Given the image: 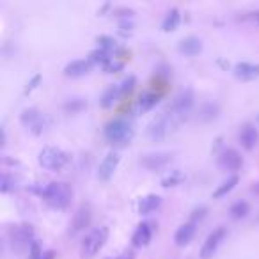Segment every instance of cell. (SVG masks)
Wrapping results in <instances>:
<instances>
[{
	"label": "cell",
	"instance_id": "obj_1",
	"mask_svg": "<svg viewBox=\"0 0 259 259\" xmlns=\"http://www.w3.org/2000/svg\"><path fill=\"white\" fill-rule=\"evenodd\" d=\"M133 135H135V128H133L132 121H128L126 117L112 119L105 126V138L114 148L128 146L133 140Z\"/></svg>",
	"mask_w": 259,
	"mask_h": 259
},
{
	"label": "cell",
	"instance_id": "obj_2",
	"mask_svg": "<svg viewBox=\"0 0 259 259\" xmlns=\"http://www.w3.org/2000/svg\"><path fill=\"white\" fill-rule=\"evenodd\" d=\"M43 199L46 202L48 206H52L53 210H66L71 202V197H73V190L68 183H62V181H52L45 186L43 190Z\"/></svg>",
	"mask_w": 259,
	"mask_h": 259
},
{
	"label": "cell",
	"instance_id": "obj_3",
	"mask_svg": "<svg viewBox=\"0 0 259 259\" xmlns=\"http://www.w3.org/2000/svg\"><path fill=\"white\" fill-rule=\"evenodd\" d=\"M192 107H194V92H192L190 89H185V91H181L180 94L172 100V103L165 108V112H167L178 124H181L183 121H186L188 114L192 112Z\"/></svg>",
	"mask_w": 259,
	"mask_h": 259
},
{
	"label": "cell",
	"instance_id": "obj_4",
	"mask_svg": "<svg viewBox=\"0 0 259 259\" xmlns=\"http://www.w3.org/2000/svg\"><path fill=\"white\" fill-rule=\"evenodd\" d=\"M34 242H36L34 240V228L30 224H20V226H15V228L9 229V244L13 250L18 254L30 250Z\"/></svg>",
	"mask_w": 259,
	"mask_h": 259
},
{
	"label": "cell",
	"instance_id": "obj_5",
	"mask_svg": "<svg viewBox=\"0 0 259 259\" xmlns=\"http://www.w3.org/2000/svg\"><path fill=\"white\" fill-rule=\"evenodd\" d=\"M107 238H108V228H107V226H100V228L92 229V231L84 238V242H82V249H80L82 258L84 259L94 258V256L103 249Z\"/></svg>",
	"mask_w": 259,
	"mask_h": 259
},
{
	"label": "cell",
	"instance_id": "obj_6",
	"mask_svg": "<svg viewBox=\"0 0 259 259\" xmlns=\"http://www.w3.org/2000/svg\"><path fill=\"white\" fill-rule=\"evenodd\" d=\"M178 126H180V124H178L167 112H164V114H160L156 119L151 121V124L148 126V135L151 140L158 142V140H164V138H167L169 135H172V133L178 130Z\"/></svg>",
	"mask_w": 259,
	"mask_h": 259
},
{
	"label": "cell",
	"instance_id": "obj_7",
	"mask_svg": "<svg viewBox=\"0 0 259 259\" xmlns=\"http://www.w3.org/2000/svg\"><path fill=\"white\" fill-rule=\"evenodd\" d=\"M39 165L43 169L46 170H61L64 165L69 162V154L64 153L61 148H55V146H46L39 151Z\"/></svg>",
	"mask_w": 259,
	"mask_h": 259
},
{
	"label": "cell",
	"instance_id": "obj_8",
	"mask_svg": "<svg viewBox=\"0 0 259 259\" xmlns=\"http://www.w3.org/2000/svg\"><path fill=\"white\" fill-rule=\"evenodd\" d=\"M21 122H23L34 135H39V133H43L46 130V126L50 124V119H48L43 112L37 110V108H27V110H23V114H21Z\"/></svg>",
	"mask_w": 259,
	"mask_h": 259
},
{
	"label": "cell",
	"instance_id": "obj_9",
	"mask_svg": "<svg viewBox=\"0 0 259 259\" xmlns=\"http://www.w3.org/2000/svg\"><path fill=\"white\" fill-rule=\"evenodd\" d=\"M91 220H92V212H91V206L89 204H80L78 210L75 212L73 215V220L69 224V234H78L82 231L91 226Z\"/></svg>",
	"mask_w": 259,
	"mask_h": 259
},
{
	"label": "cell",
	"instance_id": "obj_10",
	"mask_svg": "<svg viewBox=\"0 0 259 259\" xmlns=\"http://www.w3.org/2000/svg\"><path fill=\"white\" fill-rule=\"evenodd\" d=\"M244 165V158L242 154L233 148H224L218 154V167L222 170H229V172H236Z\"/></svg>",
	"mask_w": 259,
	"mask_h": 259
},
{
	"label": "cell",
	"instance_id": "obj_11",
	"mask_svg": "<svg viewBox=\"0 0 259 259\" xmlns=\"http://www.w3.org/2000/svg\"><path fill=\"white\" fill-rule=\"evenodd\" d=\"M226 234H228V231H226V228H217L213 233L208 234L206 242L202 244V249H201V259H212L213 254L217 252L218 245L222 244L224 238H226Z\"/></svg>",
	"mask_w": 259,
	"mask_h": 259
},
{
	"label": "cell",
	"instance_id": "obj_12",
	"mask_svg": "<svg viewBox=\"0 0 259 259\" xmlns=\"http://www.w3.org/2000/svg\"><path fill=\"white\" fill-rule=\"evenodd\" d=\"M119 160H121V156H119V153L117 151H110V153L105 154V158L101 160L100 167H98V178H100L101 181H108L114 176V172H116L117 165H119Z\"/></svg>",
	"mask_w": 259,
	"mask_h": 259
},
{
	"label": "cell",
	"instance_id": "obj_13",
	"mask_svg": "<svg viewBox=\"0 0 259 259\" xmlns=\"http://www.w3.org/2000/svg\"><path fill=\"white\" fill-rule=\"evenodd\" d=\"M172 162V154L170 153H149L144 154L140 158V164L149 170H160L167 167Z\"/></svg>",
	"mask_w": 259,
	"mask_h": 259
},
{
	"label": "cell",
	"instance_id": "obj_14",
	"mask_svg": "<svg viewBox=\"0 0 259 259\" xmlns=\"http://www.w3.org/2000/svg\"><path fill=\"white\" fill-rule=\"evenodd\" d=\"M238 138H240V144H242L247 151L254 149L259 142L258 126H254V124H244L242 130H240V133H238Z\"/></svg>",
	"mask_w": 259,
	"mask_h": 259
},
{
	"label": "cell",
	"instance_id": "obj_15",
	"mask_svg": "<svg viewBox=\"0 0 259 259\" xmlns=\"http://www.w3.org/2000/svg\"><path fill=\"white\" fill-rule=\"evenodd\" d=\"M91 68H92V62L89 59H76V61H71L69 64H66L64 75L71 76V78H78V76H84V75L89 73Z\"/></svg>",
	"mask_w": 259,
	"mask_h": 259
},
{
	"label": "cell",
	"instance_id": "obj_16",
	"mask_svg": "<svg viewBox=\"0 0 259 259\" xmlns=\"http://www.w3.org/2000/svg\"><path fill=\"white\" fill-rule=\"evenodd\" d=\"M194 234H196V224L194 222H185L183 226H180V229L176 231L174 234V242L178 247H185L192 242L194 238Z\"/></svg>",
	"mask_w": 259,
	"mask_h": 259
},
{
	"label": "cell",
	"instance_id": "obj_17",
	"mask_svg": "<svg viewBox=\"0 0 259 259\" xmlns=\"http://www.w3.org/2000/svg\"><path fill=\"white\" fill-rule=\"evenodd\" d=\"M234 75L240 80H256L259 78V64L238 62L234 66Z\"/></svg>",
	"mask_w": 259,
	"mask_h": 259
},
{
	"label": "cell",
	"instance_id": "obj_18",
	"mask_svg": "<svg viewBox=\"0 0 259 259\" xmlns=\"http://www.w3.org/2000/svg\"><path fill=\"white\" fill-rule=\"evenodd\" d=\"M149 242H151V228H149V224L148 222L138 224L132 236L133 247H146V245H149Z\"/></svg>",
	"mask_w": 259,
	"mask_h": 259
},
{
	"label": "cell",
	"instance_id": "obj_19",
	"mask_svg": "<svg viewBox=\"0 0 259 259\" xmlns=\"http://www.w3.org/2000/svg\"><path fill=\"white\" fill-rule=\"evenodd\" d=\"M160 206H162V197L156 196V194H149V196L142 197L140 202H138V213L140 215H149V213L156 212Z\"/></svg>",
	"mask_w": 259,
	"mask_h": 259
},
{
	"label": "cell",
	"instance_id": "obj_20",
	"mask_svg": "<svg viewBox=\"0 0 259 259\" xmlns=\"http://www.w3.org/2000/svg\"><path fill=\"white\" fill-rule=\"evenodd\" d=\"M178 48H180V52L185 53V55H197V53L202 50V43L199 37L188 36V37H185V39H181Z\"/></svg>",
	"mask_w": 259,
	"mask_h": 259
},
{
	"label": "cell",
	"instance_id": "obj_21",
	"mask_svg": "<svg viewBox=\"0 0 259 259\" xmlns=\"http://www.w3.org/2000/svg\"><path fill=\"white\" fill-rule=\"evenodd\" d=\"M119 98H122L121 89H119V84H112L103 91V94H101V98H100V103H101L103 108H110V107L114 105Z\"/></svg>",
	"mask_w": 259,
	"mask_h": 259
},
{
	"label": "cell",
	"instance_id": "obj_22",
	"mask_svg": "<svg viewBox=\"0 0 259 259\" xmlns=\"http://www.w3.org/2000/svg\"><path fill=\"white\" fill-rule=\"evenodd\" d=\"M158 101H160L158 92H144V94H140V98L137 101V110L140 114H144V112L151 110Z\"/></svg>",
	"mask_w": 259,
	"mask_h": 259
},
{
	"label": "cell",
	"instance_id": "obj_23",
	"mask_svg": "<svg viewBox=\"0 0 259 259\" xmlns=\"http://www.w3.org/2000/svg\"><path fill=\"white\" fill-rule=\"evenodd\" d=\"M180 20H181V16H180V11L176 9V7H172V9L165 15L164 18V23H162V30L164 32H172L178 29V25H180Z\"/></svg>",
	"mask_w": 259,
	"mask_h": 259
},
{
	"label": "cell",
	"instance_id": "obj_24",
	"mask_svg": "<svg viewBox=\"0 0 259 259\" xmlns=\"http://www.w3.org/2000/svg\"><path fill=\"white\" fill-rule=\"evenodd\" d=\"M185 178L186 176L181 172V170H178V169H174V170H170V172H167V174L162 178V186L164 188H169V186H176V185H180V183H183L185 181Z\"/></svg>",
	"mask_w": 259,
	"mask_h": 259
},
{
	"label": "cell",
	"instance_id": "obj_25",
	"mask_svg": "<svg viewBox=\"0 0 259 259\" xmlns=\"http://www.w3.org/2000/svg\"><path fill=\"white\" fill-rule=\"evenodd\" d=\"M96 41H98V46H100L101 50H105V52H108V53H114V55L121 50V46L117 45V41L112 36H98Z\"/></svg>",
	"mask_w": 259,
	"mask_h": 259
},
{
	"label": "cell",
	"instance_id": "obj_26",
	"mask_svg": "<svg viewBox=\"0 0 259 259\" xmlns=\"http://www.w3.org/2000/svg\"><path fill=\"white\" fill-rule=\"evenodd\" d=\"M238 181H240V178L236 174L234 176H231V178H228V180L224 181L222 185L218 186L217 190L213 192V199H218V197H224V196H228L229 192L233 190L234 186L238 185Z\"/></svg>",
	"mask_w": 259,
	"mask_h": 259
},
{
	"label": "cell",
	"instance_id": "obj_27",
	"mask_svg": "<svg viewBox=\"0 0 259 259\" xmlns=\"http://www.w3.org/2000/svg\"><path fill=\"white\" fill-rule=\"evenodd\" d=\"M249 210H250L249 202L238 201L229 208V215H231V218H234V220H242V218H245L247 215H249Z\"/></svg>",
	"mask_w": 259,
	"mask_h": 259
},
{
	"label": "cell",
	"instance_id": "obj_28",
	"mask_svg": "<svg viewBox=\"0 0 259 259\" xmlns=\"http://www.w3.org/2000/svg\"><path fill=\"white\" fill-rule=\"evenodd\" d=\"M218 116V105L217 103H204L201 107V110H199V121L202 122H208L215 119Z\"/></svg>",
	"mask_w": 259,
	"mask_h": 259
},
{
	"label": "cell",
	"instance_id": "obj_29",
	"mask_svg": "<svg viewBox=\"0 0 259 259\" xmlns=\"http://www.w3.org/2000/svg\"><path fill=\"white\" fill-rule=\"evenodd\" d=\"M87 108V100L85 98H71L64 103V110L68 114H78V112Z\"/></svg>",
	"mask_w": 259,
	"mask_h": 259
},
{
	"label": "cell",
	"instance_id": "obj_30",
	"mask_svg": "<svg viewBox=\"0 0 259 259\" xmlns=\"http://www.w3.org/2000/svg\"><path fill=\"white\" fill-rule=\"evenodd\" d=\"M18 188V178L15 174H9V172H4L2 174V181H0V190L7 194V192H13Z\"/></svg>",
	"mask_w": 259,
	"mask_h": 259
},
{
	"label": "cell",
	"instance_id": "obj_31",
	"mask_svg": "<svg viewBox=\"0 0 259 259\" xmlns=\"http://www.w3.org/2000/svg\"><path fill=\"white\" fill-rule=\"evenodd\" d=\"M114 57L112 53H108V52H105V50H101V48H98V50H92V52L89 53V61L92 64H101V66H105L110 59Z\"/></svg>",
	"mask_w": 259,
	"mask_h": 259
},
{
	"label": "cell",
	"instance_id": "obj_32",
	"mask_svg": "<svg viewBox=\"0 0 259 259\" xmlns=\"http://www.w3.org/2000/svg\"><path fill=\"white\" fill-rule=\"evenodd\" d=\"M122 66H124V59H119V55H114V57L103 66V69H105L107 73H117V71L122 69Z\"/></svg>",
	"mask_w": 259,
	"mask_h": 259
},
{
	"label": "cell",
	"instance_id": "obj_33",
	"mask_svg": "<svg viewBox=\"0 0 259 259\" xmlns=\"http://www.w3.org/2000/svg\"><path fill=\"white\" fill-rule=\"evenodd\" d=\"M135 84H137V80H135V76L133 75H130V76H126V78L122 80L121 84H119V89H121V96H126L130 94L133 89H135Z\"/></svg>",
	"mask_w": 259,
	"mask_h": 259
},
{
	"label": "cell",
	"instance_id": "obj_34",
	"mask_svg": "<svg viewBox=\"0 0 259 259\" xmlns=\"http://www.w3.org/2000/svg\"><path fill=\"white\" fill-rule=\"evenodd\" d=\"M206 212H208V208H206V206L196 208V210L192 212V215H190V222L197 224V220H202V218L206 217Z\"/></svg>",
	"mask_w": 259,
	"mask_h": 259
},
{
	"label": "cell",
	"instance_id": "obj_35",
	"mask_svg": "<svg viewBox=\"0 0 259 259\" xmlns=\"http://www.w3.org/2000/svg\"><path fill=\"white\" fill-rule=\"evenodd\" d=\"M43 252L41 247H39V244L37 242H34V245L30 247V250H29V259H43Z\"/></svg>",
	"mask_w": 259,
	"mask_h": 259
},
{
	"label": "cell",
	"instance_id": "obj_36",
	"mask_svg": "<svg viewBox=\"0 0 259 259\" xmlns=\"http://www.w3.org/2000/svg\"><path fill=\"white\" fill-rule=\"evenodd\" d=\"M119 32L121 34H124V36H128V34H132L133 32V23L128 20H122L121 23H119Z\"/></svg>",
	"mask_w": 259,
	"mask_h": 259
},
{
	"label": "cell",
	"instance_id": "obj_37",
	"mask_svg": "<svg viewBox=\"0 0 259 259\" xmlns=\"http://www.w3.org/2000/svg\"><path fill=\"white\" fill-rule=\"evenodd\" d=\"M114 13H117V16H121V18H124V20H128V18H132V16H133V11L128 9V7H119V9H114Z\"/></svg>",
	"mask_w": 259,
	"mask_h": 259
},
{
	"label": "cell",
	"instance_id": "obj_38",
	"mask_svg": "<svg viewBox=\"0 0 259 259\" xmlns=\"http://www.w3.org/2000/svg\"><path fill=\"white\" fill-rule=\"evenodd\" d=\"M39 80H41V75H34L32 76V80L27 84V87H25V92H30L32 89H36V85L39 84Z\"/></svg>",
	"mask_w": 259,
	"mask_h": 259
},
{
	"label": "cell",
	"instance_id": "obj_39",
	"mask_svg": "<svg viewBox=\"0 0 259 259\" xmlns=\"http://www.w3.org/2000/svg\"><path fill=\"white\" fill-rule=\"evenodd\" d=\"M117 259H135V254L133 252H124V254H121Z\"/></svg>",
	"mask_w": 259,
	"mask_h": 259
},
{
	"label": "cell",
	"instance_id": "obj_40",
	"mask_svg": "<svg viewBox=\"0 0 259 259\" xmlns=\"http://www.w3.org/2000/svg\"><path fill=\"white\" fill-rule=\"evenodd\" d=\"M0 146H2V148L5 146V130L4 128L0 130Z\"/></svg>",
	"mask_w": 259,
	"mask_h": 259
},
{
	"label": "cell",
	"instance_id": "obj_41",
	"mask_svg": "<svg viewBox=\"0 0 259 259\" xmlns=\"http://www.w3.org/2000/svg\"><path fill=\"white\" fill-rule=\"evenodd\" d=\"M55 258V252L53 250H46L45 254H43V259H53Z\"/></svg>",
	"mask_w": 259,
	"mask_h": 259
},
{
	"label": "cell",
	"instance_id": "obj_42",
	"mask_svg": "<svg viewBox=\"0 0 259 259\" xmlns=\"http://www.w3.org/2000/svg\"><path fill=\"white\" fill-rule=\"evenodd\" d=\"M250 192L256 194V196H259V183H254V185L250 186Z\"/></svg>",
	"mask_w": 259,
	"mask_h": 259
},
{
	"label": "cell",
	"instance_id": "obj_43",
	"mask_svg": "<svg viewBox=\"0 0 259 259\" xmlns=\"http://www.w3.org/2000/svg\"><path fill=\"white\" fill-rule=\"evenodd\" d=\"M252 18H254V20L259 23V11H256V13H252Z\"/></svg>",
	"mask_w": 259,
	"mask_h": 259
}]
</instances>
